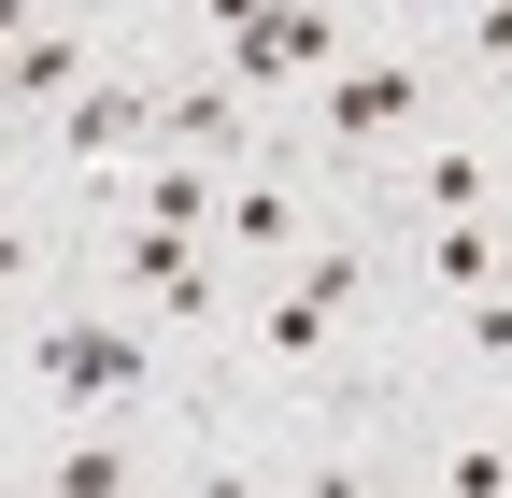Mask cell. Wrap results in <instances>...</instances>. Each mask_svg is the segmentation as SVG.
I'll return each instance as SVG.
<instances>
[{
	"mask_svg": "<svg viewBox=\"0 0 512 498\" xmlns=\"http://www.w3.org/2000/svg\"><path fill=\"white\" fill-rule=\"evenodd\" d=\"M413 114H427V72H413V57H342L328 100H313V129H328L342 157H370V143H399Z\"/></svg>",
	"mask_w": 512,
	"mask_h": 498,
	"instance_id": "3957f363",
	"label": "cell"
},
{
	"mask_svg": "<svg viewBox=\"0 0 512 498\" xmlns=\"http://www.w3.org/2000/svg\"><path fill=\"white\" fill-rule=\"evenodd\" d=\"M157 100L171 86H128V72H100L72 114H57V157L72 171H114V157H157Z\"/></svg>",
	"mask_w": 512,
	"mask_h": 498,
	"instance_id": "277c9868",
	"label": "cell"
},
{
	"mask_svg": "<svg viewBox=\"0 0 512 498\" xmlns=\"http://www.w3.org/2000/svg\"><path fill=\"white\" fill-rule=\"evenodd\" d=\"M185 498H271V484H256L242 456H200V470H185Z\"/></svg>",
	"mask_w": 512,
	"mask_h": 498,
	"instance_id": "2e32d148",
	"label": "cell"
},
{
	"mask_svg": "<svg viewBox=\"0 0 512 498\" xmlns=\"http://www.w3.org/2000/svg\"><path fill=\"white\" fill-rule=\"evenodd\" d=\"M441 498H512V442H470V456H441Z\"/></svg>",
	"mask_w": 512,
	"mask_h": 498,
	"instance_id": "8fae6325",
	"label": "cell"
},
{
	"mask_svg": "<svg viewBox=\"0 0 512 498\" xmlns=\"http://www.w3.org/2000/svg\"><path fill=\"white\" fill-rule=\"evenodd\" d=\"M86 86H100V43L57 29V15H29V29H15V114H43V129H57Z\"/></svg>",
	"mask_w": 512,
	"mask_h": 498,
	"instance_id": "8992f818",
	"label": "cell"
},
{
	"mask_svg": "<svg viewBox=\"0 0 512 498\" xmlns=\"http://www.w3.org/2000/svg\"><path fill=\"white\" fill-rule=\"evenodd\" d=\"M427 285H441V299H498V285H512V242H498L484 214H441V228H427Z\"/></svg>",
	"mask_w": 512,
	"mask_h": 498,
	"instance_id": "ba28073f",
	"label": "cell"
},
{
	"mask_svg": "<svg viewBox=\"0 0 512 498\" xmlns=\"http://www.w3.org/2000/svg\"><path fill=\"white\" fill-rule=\"evenodd\" d=\"M299 185L285 171H228V214H214V242H228V257H299Z\"/></svg>",
	"mask_w": 512,
	"mask_h": 498,
	"instance_id": "52a82bcc",
	"label": "cell"
},
{
	"mask_svg": "<svg viewBox=\"0 0 512 498\" xmlns=\"http://www.w3.org/2000/svg\"><path fill=\"white\" fill-rule=\"evenodd\" d=\"M470 57H484V72H512V0H470Z\"/></svg>",
	"mask_w": 512,
	"mask_h": 498,
	"instance_id": "5bb4252c",
	"label": "cell"
},
{
	"mask_svg": "<svg viewBox=\"0 0 512 498\" xmlns=\"http://www.w3.org/2000/svg\"><path fill=\"white\" fill-rule=\"evenodd\" d=\"M157 157H214V171H242V157H256V100H242L228 72L171 86V100H157Z\"/></svg>",
	"mask_w": 512,
	"mask_h": 498,
	"instance_id": "5b68a950",
	"label": "cell"
},
{
	"mask_svg": "<svg viewBox=\"0 0 512 498\" xmlns=\"http://www.w3.org/2000/svg\"><path fill=\"white\" fill-rule=\"evenodd\" d=\"M498 200V143H427L413 157V214L441 228V214H484Z\"/></svg>",
	"mask_w": 512,
	"mask_h": 498,
	"instance_id": "9c48e42d",
	"label": "cell"
},
{
	"mask_svg": "<svg viewBox=\"0 0 512 498\" xmlns=\"http://www.w3.org/2000/svg\"><path fill=\"white\" fill-rule=\"evenodd\" d=\"M29 498H57V484H29Z\"/></svg>",
	"mask_w": 512,
	"mask_h": 498,
	"instance_id": "ac0fdd59",
	"label": "cell"
},
{
	"mask_svg": "<svg viewBox=\"0 0 512 498\" xmlns=\"http://www.w3.org/2000/svg\"><path fill=\"white\" fill-rule=\"evenodd\" d=\"M271 498H370V456H313V470L271 484Z\"/></svg>",
	"mask_w": 512,
	"mask_h": 498,
	"instance_id": "7c38bea8",
	"label": "cell"
},
{
	"mask_svg": "<svg viewBox=\"0 0 512 498\" xmlns=\"http://www.w3.org/2000/svg\"><path fill=\"white\" fill-rule=\"evenodd\" d=\"M43 484H57V498H128V484H143V456H128L114 427H86V442H57V456H43Z\"/></svg>",
	"mask_w": 512,
	"mask_h": 498,
	"instance_id": "30bf717a",
	"label": "cell"
},
{
	"mask_svg": "<svg viewBox=\"0 0 512 498\" xmlns=\"http://www.w3.org/2000/svg\"><path fill=\"white\" fill-rule=\"evenodd\" d=\"M271 15H285V0H200V29H214V43H256Z\"/></svg>",
	"mask_w": 512,
	"mask_h": 498,
	"instance_id": "4fadbf2b",
	"label": "cell"
},
{
	"mask_svg": "<svg viewBox=\"0 0 512 498\" xmlns=\"http://www.w3.org/2000/svg\"><path fill=\"white\" fill-rule=\"evenodd\" d=\"M356 299H370V257H356V242H299V257H285V285H271V314H256V356L313 370V356L342 342V314H356Z\"/></svg>",
	"mask_w": 512,
	"mask_h": 498,
	"instance_id": "6da1fadb",
	"label": "cell"
},
{
	"mask_svg": "<svg viewBox=\"0 0 512 498\" xmlns=\"http://www.w3.org/2000/svg\"><path fill=\"white\" fill-rule=\"evenodd\" d=\"M29 370H43L72 413H128V399L157 385V342L128 328V314H57V328L29 342Z\"/></svg>",
	"mask_w": 512,
	"mask_h": 498,
	"instance_id": "7a4b0ae2",
	"label": "cell"
},
{
	"mask_svg": "<svg viewBox=\"0 0 512 498\" xmlns=\"http://www.w3.org/2000/svg\"><path fill=\"white\" fill-rule=\"evenodd\" d=\"M0 15H15V29H29V15H43V0H0Z\"/></svg>",
	"mask_w": 512,
	"mask_h": 498,
	"instance_id": "e0dca14e",
	"label": "cell"
},
{
	"mask_svg": "<svg viewBox=\"0 0 512 498\" xmlns=\"http://www.w3.org/2000/svg\"><path fill=\"white\" fill-rule=\"evenodd\" d=\"M456 342H470V356H512V285H498V299H470V328H456Z\"/></svg>",
	"mask_w": 512,
	"mask_h": 498,
	"instance_id": "9a60e30c",
	"label": "cell"
}]
</instances>
